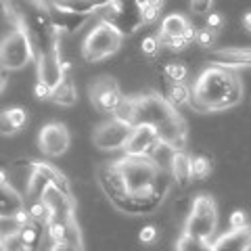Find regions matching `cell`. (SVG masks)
I'll return each instance as SVG.
<instances>
[{
    "label": "cell",
    "instance_id": "6da1fadb",
    "mask_svg": "<svg viewBox=\"0 0 251 251\" xmlns=\"http://www.w3.org/2000/svg\"><path fill=\"white\" fill-rule=\"evenodd\" d=\"M243 99V82L234 69L211 65L203 72L193 86L191 105L197 111H224L232 109Z\"/></svg>",
    "mask_w": 251,
    "mask_h": 251
},
{
    "label": "cell",
    "instance_id": "7a4b0ae2",
    "mask_svg": "<svg viewBox=\"0 0 251 251\" xmlns=\"http://www.w3.org/2000/svg\"><path fill=\"white\" fill-rule=\"evenodd\" d=\"M122 38H124V34L115 25L99 19V23L88 31V36H86V40L82 44L84 59L86 61H103L107 57H111V54L120 50Z\"/></svg>",
    "mask_w": 251,
    "mask_h": 251
},
{
    "label": "cell",
    "instance_id": "3957f363",
    "mask_svg": "<svg viewBox=\"0 0 251 251\" xmlns=\"http://www.w3.org/2000/svg\"><path fill=\"white\" fill-rule=\"evenodd\" d=\"M34 54H36V49L31 44V38L21 25L9 31L2 38V42H0V65L9 69V72L23 69L34 59Z\"/></svg>",
    "mask_w": 251,
    "mask_h": 251
},
{
    "label": "cell",
    "instance_id": "277c9868",
    "mask_svg": "<svg viewBox=\"0 0 251 251\" xmlns=\"http://www.w3.org/2000/svg\"><path fill=\"white\" fill-rule=\"evenodd\" d=\"M218 228V209L209 195H197L191 203L184 232L199 239H211Z\"/></svg>",
    "mask_w": 251,
    "mask_h": 251
},
{
    "label": "cell",
    "instance_id": "5b68a950",
    "mask_svg": "<svg viewBox=\"0 0 251 251\" xmlns=\"http://www.w3.org/2000/svg\"><path fill=\"white\" fill-rule=\"evenodd\" d=\"M134 126H128L120 120H109L105 124H100L97 130H94V145L103 151H117V149H124L126 140L130 138V132Z\"/></svg>",
    "mask_w": 251,
    "mask_h": 251
},
{
    "label": "cell",
    "instance_id": "8992f818",
    "mask_svg": "<svg viewBox=\"0 0 251 251\" xmlns=\"http://www.w3.org/2000/svg\"><path fill=\"white\" fill-rule=\"evenodd\" d=\"M38 140H40V151L46 157H61L69 147V130L65 124L50 122L40 130Z\"/></svg>",
    "mask_w": 251,
    "mask_h": 251
},
{
    "label": "cell",
    "instance_id": "52a82bcc",
    "mask_svg": "<svg viewBox=\"0 0 251 251\" xmlns=\"http://www.w3.org/2000/svg\"><path fill=\"white\" fill-rule=\"evenodd\" d=\"M159 134L151 124H136L130 132V138L124 145V155H151L159 145Z\"/></svg>",
    "mask_w": 251,
    "mask_h": 251
},
{
    "label": "cell",
    "instance_id": "ba28073f",
    "mask_svg": "<svg viewBox=\"0 0 251 251\" xmlns=\"http://www.w3.org/2000/svg\"><path fill=\"white\" fill-rule=\"evenodd\" d=\"M42 199L46 201V205L50 207L52 211V218L57 220H74L75 218V203L74 197L65 191H61L54 184H50L49 188L44 191Z\"/></svg>",
    "mask_w": 251,
    "mask_h": 251
},
{
    "label": "cell",
    "instance_id": "9c48e42d",
    "mask_svg": "<svg viewBox=\"0 0 251 251\" xmlns=\"http://www.w3.org/2000/svg\"><path fill=\"white\" fill-rule=\"evenodd\" d=\"M63 59L59 57V46L38 54V80L57 86L63 80Z\"/></svg>",
    "mask_w": 251,
    "mask_h": 251
},
{
    "label": "cell",
    "instance_id": "30bf717a",
    "mask_svg": "<svg viewBox=\"0 0 251 251\" xmlns=\"http://www.w3.org/2000/svg\"><path fill=\"white\" fill-rule=\"evenodd\" d=\"M50 17L54 27L59 31H65V34H72V31H77L86 21L90 19V13H77L72 9H63V6L57 4H49Z\"/></svg>",
    "mask_w": 251,
    "mask_h": 251
},
{
    "label": "cell",
    "instance_id": "8fae6325",
    "mask_svg": "<svg viewBox=\"0 0 251 251\" xmlns=\"http://www.w3.org/2000/svg\"><path fill=\"white\" fill-rule=\"evenodd\" d=\"M251 249V226L245 228H230V232L220 234L214 241L211 251H247Z\"/></svg>",
    "mask_w": 251,
    "mask_h": 251
},
{
    "label": "cell",
    "instance_id": "7c38bea8",
    "mask_svg": "<svg viewBox=\"0 0 251 251\" xmlns=\"http://www.w3.org/2000/svg\"><path fill=\"white\" fill-rule=\"evenodd\" d=\"M211 63L228 69L251 67V49H220L211 52Z\"/></svg>",
    "mask_w": 251,
    "mask_h": 251
},
{
    "label": "cell",
    "instance_id": "4fadbf2b",
    "mask_svg": "<svg viewBox=\"0 0 251 251\" xmlns=\"http://www.w3.org/2000/svg\"><path fill=\"white\" fill-rule=\"evenodd\" d=\"M170 174H172V180H174L178 186H186L193 180L191 157H188L184 151H176L174 153L172 163H170Z\"/></svg>",
    "mask_w": 251,
    "mask_h": 251
},
{
    "label": "cell",
    "instance_id": "5bb4252c",
    "mask_svg": "<svg viewBox=\"0 0 251 251\" xmlns=\"http://www.w3.org/2000/svg\"><path fill=\"white\" fill-rule=\"evenodd\" d=\"M50 100L61 105V107H74L77 103V90H75L72 75H63V80L54 86Z\"/></svg>",
    "mask_w": 251,
    "mask_h": 251
},
{
    "label": "cell",
    "instance_id": "9a60e30c",
    "mask_svg": "<svg viewBox=\"0 0 251 251\" xmlns=\"http://www.w3.org/2000/svg\"><path fill=\"white\" fill-rule=\"evenodd\" d=\"M25 205L23 195L17 191L15 186H0V218L4 216H13L19 207Z\"/></svg>",
    "mask_w": 251,
    "mask_h": 251
},
{
    "label": "cell",
    "instance_id": "2e32d148",
    "mask_svg": "<svg viewBox=\"0 0 251 251\" xmlns=\"http://www.w3.org/2000/svg\"><path fill=\"white\" fill-rule=\"evenodd\" d=\"M92 99V103L97 109H100V111H105V113H113L117 105L124 100V94L120 90V86H113V88H107L103 92H99V94H94Z\"/></svg>",
    "mask_w": 251,
    "mask_h": 251
},
{
    "label": "cell",
    "instance_id": "e0dca14e",
    "mask_svg": "<svg viewBox=\"0 0 251 251\" xmlns=\"http://www.w3.org/2000/svg\"><path fill=\"white\" fill-rule=\"evenodd\" d=\"M19 237H21V243H23V251L36 249L38 243L42 241V237H46V234H44V226L31 220V222L19 226Z\"/></svg>",
    "mask_w": 251,
    "mask_h": 251
},
{
    "label": "cell",
    "instance_id": "ac0fdd59",
    "mask_svg": "<svg viewBox=\"0 0 251 251\" xmlns=\"http://www.w3.org/2000/svg\"><path fill=\"white\" fill-rule=\"evenodd\" d=\"M115 120H120L128 126H136L138 124V103H136V97H124V100L117 109L111 113Z\"/></svg>",
    "mask_w": 251,
    "mask_h": 251
},
{
    "label": "cell",
    "instance_id": "d6986e66",
    "mask_svg": "<svg viewBox=\"0 0 251 251\" xmlns=\"http://www.w3.org/2000/svg\"><path fill=\"white\" fill-rule=\"evenodd\" d=\"M191 97H193V88L186 82H168V100L170 105L184 107L191 105Z\"/></svg>",
    "mask_w": 251,
    "mask_h": 251
},
{
    "label": "cell",
    "instance_id": "ffe728a7",
    "mask_svg": "<svg viewBox=\"0 0 251 251\" xmlns=\"http://www.w3.org/2000/svg\"><path fill=\"white\" fill-rule=\"evenodd\" d=\"M178 251H203V249H214V239H199L188 232H182V237L176 241Z\"/></svg>",
    "mask_w": 251,
    "mask_h": 251
},
{
    "label": "cell",
    "instance_id": "44dd1931",
    "mask_svg": "<svg viewBox=\"0 0 251 251\" xmlns=\"http://www.w3.org/2000/svg\"><path fill=\"white\" fill-rule=\"evenodd\" d=\"M25 207H27V211H29V216H31V220L34 222H38V224H42V226H46L52 220V211H50V207L46 205V201L44 199H31V201H25Z\"/></svg>",
    "mask_w": 251,
    "mask_h": 251
},
{
    "label": "cell",
    "instance_id": "7402d4cb",
    "mask_svg": "<svg viewBox=\"0 0 251 251\" xmlns=\"http://www.w3.org/2000/svg\"><path fill=\"white\" fill-rule=\"evenodd\" d=\"M186 25H188V21H186V17H182V15H168V17L161 21L159 34H163V36H182Z\"/></svg>",
    "mask_w": 251,
    "mask_h": 251
},
{
    "label": "cell",
    "instance_id": "603a6c76",
    "mask_svg": "<svg viewBox=\"0 0 251 251\" xmlns=\"http://www.w3.org/2000/svg\"><path fill=\"white\" fill-rule=\"evenodd\" d=\"M191 170H193V180H205L211 174V159L205 155L191 157Z\"/></svg>",
    "mask_w": 251,
    "mask_h": 251
},
{
    "label": "cell",
    "instance_id": "cb8c5ba5",
    "mask_svg": "<svg viewBox=\"0 0 251 251\" xmlns=\"http://www.w3.org/2000/svg\"><path fill=\"white\" fill-rule=\"evenodd\" d=\"M163 74H166V80L168 82H186V75H188V69L184 63L180 61H172L163 67Z\"/></svg>",
    "mask_w": 251,
    "mask_h": 251
},
{
    "label": "cell",
    "instance_id": "d4e9b609",
    "mask_svg": "<svg viewBox=\"0 0 251 251\" xmlns=\"http://www.w3.org/2000/svg\"><path fill=\"white\" fill-rule=\"evenodd\" d=\"M218 40V29H211V27H203V29H197V42L201 49H214V44Z\"/></svg>",
    "mask_w": 251,
    "mask_h": 251
},
{
    "label": "cell",
    "instance_id": "484cf974",
    "mask_svg": "<svg viewBox=\"0 0 251 251\" xmlns=\"http://www.w3.org/2000/svg\"><path fill=\"white\" fill-rule=\"evenodd\" d=\"M4 111H6L9 120L15 124L17 130H23L27 126V111L23 107H9V109H4Z\"/></svg>",
    "mask_w": 251,
    "mask_h": 251
},
{
    "label": "cell",
    "instance_id": "4316f807",
    "mask_svg": "<svg viewBox=\"0 0 251 251\" xmlns=\"http://www.w3.org/2000/svg\"><path fill=\"white\" fill-rule=\"evenodd\" d=\"M140 50H143V54H147V57H157L161 50V42H159V36H147L143 38V42H140Z\"/></svg>",
    "mask_w": 251,
    "mask_h": 251
},
{
    "label": "cell",
    "instance_id": "83f0119b",
    "mask_svg": "<svg viewBox=\"0 0 251 251\" xmlns=\"http://www.w3.org/2000/svg\"><path fill=\"white\" fill-rule=\"evenodd\" d=\"M159 15H161V9H157V6H153V4L140 6V19H143L145 25H151V23H155L157 19H159Z\"/></svg>",
    "mask_w": 251,
    "mask_h": 251
},
{
    "label": "cell",
    "instance_id": "f1b7e54d",
    "mask_svg": "<svg viewBox=\"0 0 251 251\" xmlns=\"http://www.w3.org/2000/svg\"><path fill=\"white\" fill-rule=\"evenodd\" d=\"M52 90H54V86H50L49 82H44V80H38L36 86H34V94H36V99H40V100H50L52 99Z\"/></svg>",
    "mask_w": 251,
    "mask_h": 251
},
{
    "label": "cell",
    "instance_id": "f546056e",
    "mask_svg": "<svg viewBox=\"0 0 251 251\" xmlns=\"http://www.w3.org/2000/svg\"><path fill=\"white\" fill-rule=\"evenodd\" d=\"M157 237H159V230H157V226H153V224L143 226V230L138 232V241L145 243V245H151V243H155Z\"/></svg>",
    "mask_w": 251,
    "mask_h": 251
},
{
    "label": "cell",
    "instance_id": "4dcf8cb0",
    "mask_svg": "<svg viewBox=\"0 0 251 251\" xmlns=\"http://www.w3.org/2000/svg\"><path fill=\"white\" fill-rule=\"evenodd\" d=\"M17 128H15V124L9 120V115L6 111H0V136H13L17 134Z\"/></svg>",
    "mask_w": 251,
    "mask_h": 251
},
{
    "label": "cell",
    "instance_id": "1f68e13d",
    "mask_svg": "<svg viewBox=\"0 0 251 251\" xmlns=\"http://www.w3.org/2000/svg\"><path fill=\"white\" fill-rule=\"evenodd\" d=\"M228 226L230 228H245V226H249L247 224V214L243 209H234L230 214V218H228Z\"/></svg>",
    "mask_w": 251,
    "mask_h": 251
},
{
    "label": "cell",
    "instance_id": "d6a6232c",
    "mask_svg": "<svg viewBox=\"0 0 251 251\" xmlns=\"http://www.w3.org/2000/svg\"><path fill=\"white\" fill-rule=\"evenodd\" d=\"M214 0H191V11L195 15H207Z\"/></svg>",
    "mask_w": 251,
    "mask_h": 251
},
{
    "label": "cell",
    "instance_id": "836d02e7",
    "mask_svg": "<svg viewBox=\"0 0 251 251\" xmlns=\"http://www.w3.org/2000/svg\"><path fill=\"white\" fill-rule=\"evenodd\" d=\"M205 25L220 31V29H222V25H224V17L220 13H207L205 15Z\"/></svg>",
    "mask_w": 251,
    "mask_h": 251
},
{
    "label": "cell",
    "instance_id": "e575fe53",
    "mask_svg": "<svg viewBox=\"0 0 251 251\" xmlns=\"http://www.w3.org/2000/svg\"><path fill=\"white\" fill-rule=\"evenodd\" d=\"M182 36L186 38V42H188V44H193L195 40H197V29H195V25H191V23H188Z\"/></svg>",
    "mask_w": 251,
    "mask_h": 251
},
{
    "label": "cell",
    "instance_id": "d590c367",
    "mask_svg": "<svg viewBox=\"0 0 251 251\" xmlns=\"http://www.w3.org/2000/svg\"><path fill=\"white\" fill-rule=\"evenodd\" d=\"M243 27H245V29L249 31V34H251V11L243 15Z\"/></svg>",
    "mask_w": 251,
    "mask_h": 251
},
{
    "label": "cell",
    "instance_id": "8d00e7d4",
    "mask_svg": "<svg viewBox=\"0 0 251 251\" xmlns=\"http://www.w3.org/2000/svg\"><path fill=\"white\" fill-rule=\"evenodd\" d=\"M4 86H6V80H4V75L0 74V92H2V88H4Z\"/></svg>",
    "mask_w": 251,
    "mask_h": 251
}]
</instances>
